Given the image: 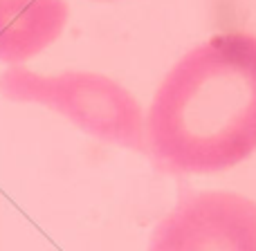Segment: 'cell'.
Here are the masks:
<instances>
[{
    "instance_id": "2",
    "label": "cell",
    "mask_w": 256,
    "mask_h": 251,
    "mask_svg": "<svg viewBox=\"0 0 256 251\" xmlns=\"http://www.w3.org/2000/svg\"><path fill=\"white\" fill-rule=\"evenodd\" d=\"M0 94L14 103L56 110L94 139L146 153L140 101L110 76L84 70L45 76L18 65L0 74Z\"/></svg>"
},
{
    "instance_id": "3",
    "label": "cell",
    "mask_w": 256,
    "mask_h": 251,
    "mask_svg": "<svg viewBox=\"0 0 256 251\" xmlns=\"http://www.w3.org/2000/svg\"><path fill=\"white\" fill-rule=\"evenodd\" d=\"M146 251H256V202L230 191L184 195L155 225Z\"/></svg>"
},
{
    "instance_id": "4",
    "label": "cell",
    "mask_w": 256,
    "mask_h": 251,
    "mask_svg": "<svg viewBox=\"0 0 256 251\" xmlns=\"http://www.w3.org/2000/svg\"><path fill=\"white\" fill-rule=\"evenodd\" d=\"M66 0H0V63L18 67L63 34Z\"/></svg>"
},
{
    "instance_id": "1",
    "label": "cell",
    "mask_w": 256,
    "mask_h": 251,
    "mask_svg": "<svg viewBox=\"0 0 256 251\" xmlns=\"http://www.w3.org/2000/svg\"><path fill=\"white\" fill-rule=\"evenodd\" d=\"M146 153L168 173H220L256 150V34L225 31L184 54L144 119Z\"/></svg>"
}]
</instances>
